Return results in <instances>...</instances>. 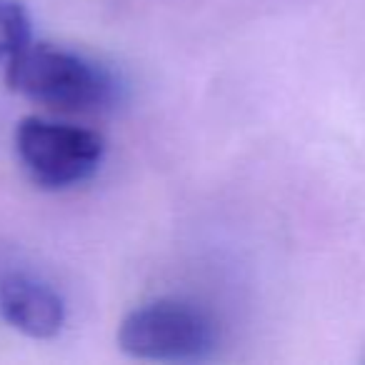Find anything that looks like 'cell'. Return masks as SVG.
I'll use <instances>...</instances> for the list:
<instances>
[{
    "instance_id": "6da1fadb",
    "label": "cell",
    "mask_w": 365,
    "mask_h": 365,
    "mask_svg": "<svg viewBox=\"0 0 365 365\" xmlns=\"http://www.w3.org/2000/svg\"><path fill=\"white\" fill-rule=\"evenodd\" d=\"M6 83L13 93L68 115H91L115 103L118 81L83 53L48 43H28L11 58Z\"/></svg>"
},
{
    "instance_id": "7a4b0ae2",
    "label": "cell",
    "mask_w": 365,
    "mask_h": 365,
    "mask_svg": "<svg viewBox=\"0 0 365 365\" xmlns=\"http://www.w3.org/2000/svg\"><path fill=\"white\" fill-rule=\"evenodd\" d=\"M215 320L203 308L160 298L133 308L118 328V348L148 363H203L218 350Z\"/></svg>"
},
{
    "instance_id": "3957f363",
    "label": "cell",
    "mask_w": 365,
    "mask_h": 365,
    "mask_svg": "<svg viewBox=\"0 0 365 365\" xmlns=\"http://www.w3.org/2000/svg\"><path fill=\"white\" fill-rule=\"evenodd\" d=\"M16 153L38 188L66 190L96 175L106 140L91 128L28 115L16 128Z\"/></svg>"
},
{
    "instance_id": "277c9868",
    "label": "cell",
    "mask_w": 365,
    "mask_h": 365,
    "mask_svg": "<svg viewBox=\"0 0 365 365\" xmlns=\"http://www.w3.org/2000/svg\"><path fill=\"white\" fill-rule=\"evenodd\" d=\"M0 318L36 340H51L66 325V300L53 285L28 273L0 275Z\"/></svg>"
},
{
    "instance_id": "5b68a950",
    "label": "cell",
    "mask_w": 365,
    "mask_h": 365,
    "mask_svg": "<svg viewBox=\"0 0 365 365\" xmlns=\"http://www.w3.org/2000/svg\"><path fill=\"white\" fill-rule=\"evenodd\" d=\"M31 41V16L26 6L21 0H0V63H11Z\"/></svg>"
}]
</instances>
